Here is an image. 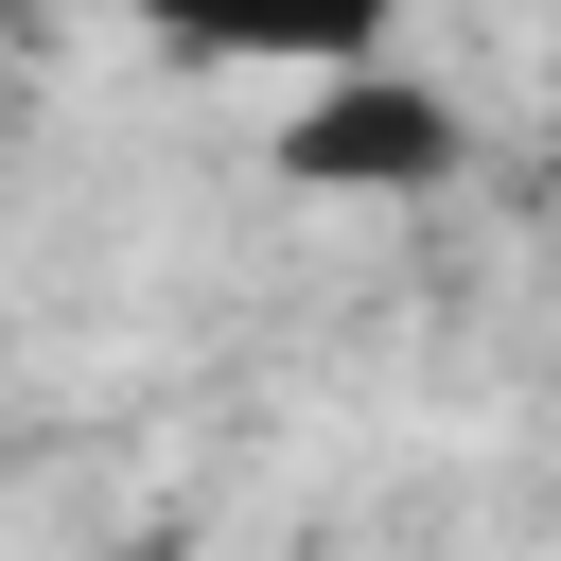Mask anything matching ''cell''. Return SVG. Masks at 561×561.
Segmentation results:
<instances>
[{
    "label": "cell",
    "mask_w": 561,
    "mask_h": 561,
    "mask_svg": "<svg viewBox=\"0 0 561 561\" xmlns=\"http://www.w3.org/2000/svg\"><path fill=\"white\" fill-rule=\"evenodd\" d=\"M140 35H175V53H228V70H368L386 53V18L403 0H123Z\"/></svg>",
    "instance_id": "obj_2"
},
{
    "label": "cell",
    "mask_w": 561,
    "mask_h": 561,
    "mask_svg": "<svg viewBox=\"0 0 561 561\" xmlns=\"http://www.w3.org/2000/svg\"><path fill=\"white\" fill-rule=\"evenodd\" d=\"M0 18H18V0H0Z\"/></svg>",
    "instance_id": "obj_3"
},
{
    "label": "cell",
    "mask_w": 561,
    "mask_h": 561,
    "mask_svg": "<svg viewBox=\"0 0 561 561\" xmlns=\"http://www.w3.org/2000/svg\"><path fill=\"white\" fill-rule=\"evenodd\" d=\"M456 158H473V123H456V88H421V70H316L298 105H280V175L298 193H456Z\"/></svg>",
    "instance_id": "obj_1"
}]
</instances>
